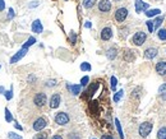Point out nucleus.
I'll list each match as a JSON object with an SVG mask.
<instances>
[{"label": "nucleus", "instance_id": "1", "mask_svg": "<svg viewBox=\"0 0 166 139\" xmlns=\"http://www.w3.org/2000/svg\"><path fill=\"white\" fill-rule=\"evenodd\" d=\"M33 105L38 108H42L46 103H47V96L45 92H37L35 96H33Z\"/></svg>", "mask_w": 166, "mask_h": 139}, {"label": "nucleus", "instance_id": "2", "mask_svg": "<svg viewBox=\"0 0 166 139\" xmlns=\"http://www.w3.org/2000/svg\"><path fill=\"white\" fill-rule=\"evenodd\" d=\"M154 129V124L151 121H144L139 125V128H138V134H139L142 138H146L149 135V133Z\"/></svg>", "mask_w": 166, "mask_h": 139}, {"label": "nucleus", "instance_id": "3", "mask_svg": "<svg viewBox=\"0 0 166 139\" xmlns=\"http://www.w3.org/2000/svg\"><path fill=\"white\" fill-rule=\"evenodd\" d=\"M146 40H147V35H146V32H143V31H138V32H135V33L133 35V37H132V42H133V45H135V46H142V45L146 42Z\"/></svg>", "mask_w": 166, "mask_h": 139}, {"label": "nucleus", "instance_id": "4", "mask_svg": "<svg viewBox=\"0 0 166 139\" xmlns=\"http://www.w3.org/2000/svg\"><path fill=\"white\" fill-rule=\"evenodd\" d=\"M46 127H47V119L44 117V116L37 117L32 124V128H33L35 132H41V130H44Z\"/></svg>", "mask_w": 166, "mask_h": 139}, {"label": "nucleus", "instance_id": "5", "mask_svg": "<svg viewBox=\"0 0 166 139\" xmlns=\"http://www.w3.org/2000/svg\"><path fill=\"white\" fill-rule=\"evenodd\" d=\"M128 9L127 8H124V7H121V8H118L116 10H115V14H114V18H115V21L118 22V23H123L124 21L127 19V17H128Z\"/></svg>", "mask_w": 166, "mask_h": 139}, {"label": "nucleus", "instance_id": "6", "mask_svg": "<svg viewBox=\"0 0 166 139\" xmlns=\"http://www.w3.org/2000/svg\"><path fill=\"white\" fill-rule=\"evenodd\" d=\"M54 120H55V122H56L58 125H60V127H64V125H66L69 122L71 117H69V115L66 113H63V111H61V113H58L56 115H55Z\"/></svg>", "mask_w": 166, "mask_h": 139}, {"label": "nucleus", "instance_id": "7", "mask_svg": "<svg viewBox=\"0 0 166 139\" xmlns=\"http://www.w3.org/2000/svg\"><path fill=\"white\" fill-rule=\"evenodd\" d=\"M27 52H28V49L22 47L19 51H17V52L10 58V64H16V63H18L19 60H22V59L26 56V55H27Z\"/></svg>", "mask_w": 166, "mask_h": 139}, {"label": "nucleus", "instance_id": "8", "mask_svg": "<svg viewBox=\"0 0 166 139\" xmlns=\"http://www.w3.org/2000/svg\"><path fill=\"white\" fill-rule=\"evenodd\" d=\"M60 102H61V96H60V93H54L50 97L49 106H50V108H58L60 106Z\"/></svg>", "mask_w": 166, "mask_h": 139}, {"label": "nucleus", "instance_id": "9", "mask_svg": "<svg viewBox=\"0 0 166 139\" xmlns=\"http://www.w3.org/2000/svg\"><path fill=\"white\" fill-rule=\"evenodd\" d=\"M97 7H99V10L101 13H109L110 10H111V8H113L111 2H110V0H100Z\"/></svg>", "mask_w": 166, "mask_h": 139}, {"label": "nucleus", "instance_id": "10", "mask_svg": "<svg viewBox=\"0 0 166 139\" xmlns=\"http://www.w3.org/2000/svg\"><path fill=\"white\" fill-rule=\"evenodd\" d=\"M111 37H113L111 27H104V28L101 30V33H100V38L102 41H109V40H111Z\"/></svg>", "mask_w": 166, "mask_h": 139}, {"label": "nucleus", "instance_id": "11", "mask_svg": "<svg viewBox=\"0 0 166 139\" xmlns=\"http://www.w3.org/2000/svg\"><path fill=\"white\" fill-rule=\"evenodd\" d=\"M155 69H156V73H157L159 75L165 77V75H166V60H160V61H157Z\"/></svg>", "mask_w": 166, "mask_h": 139}, {"label": "nucleus", "instance_id": "12", "mask_svg": "<svg viewBox=\"0 0 166 139\" xmlns=\"http://www.w3.org/2000/svg\"><path fill=\"white\" fill-rule=\"evenodd\" d=\"M144 58L148 59V60H152V59H155L157 55H159V50L156 47H148L144 50Z\"/></svg>", "mask_w": 166, "mask_h": 139}, {"label": "nucleus", "instance_id": "13", "mask_svg": "<svg viewBox=\"0 0 166 139\" xmlns=\"http://www.w3.org/2000/svg\"><path fill=\"white\" fill-rule=\"evenodd\" d=\"M66 89L73 96H78L82 91V86L81 84H69V83H66Z\"/></svg>", "mask_w": 166, "mask_h": 139}, {"label": "nucleus", "instance_id": "14", "mask_svg": "<svg viewBox=\"0 0 166 139\" xmlns=\"http://www.w3.org/2000/svg\"><path fill=\"white\" fill-rule=\"evenodd\" d=\"M31 30H32V32H35V33H42L44 27H42V23H41V21H40V19H36V21H33V22H32Z\"/></svg>", "mask_w": 166, "mask_h": 139}, {"label": "nucleus", "instance_id": "15", "mask_svg": "<svg viewBox=\"0 0 166 139\" xmlns=\"http://www.w3.org/2000/svg\"><path fill=\"white\" fill-rule=\"evenodd\" d=\"M149 9V5L147 3H143L142 0H135V12L137 13H142Z\"/></svg>", "mask_w": 166, "mask_h": 139}, {"label": "nucleus", "instance_id": "16", "mask_svg": "<svg viewBox=\"0 0 166 139\" xmlns=\"http://www.w3.org/2000/svg\"><path fill=\"white\" fill-rule=\"evenodd\" d=\"M116 56H118V49H116L115 46L109 47V49L106 50V58H107L109 60H114Z\"/></svg>", "mask_w": 166, "mask_h": 139}, {"label": "nucleus", "instance_id": "17", "mask_svg": "<svg viewBox=\"0 0 166 139\" xmlns=\"http://www.w3.org/2000/svg\"><path fill=\"white\" fill-rule=\"evenodd\" d=\"M135 59V54L133 50H125V52H124V60L128 61V63H132L134 61Z\"/></svg>", "mask_w": 166, "mask_h": 139}, {"label": "nucleus", "instance_id": "18", "mask_svg": "<svg viewBox=\"0 0 166 139\" xmlns=\"http://www.w3.org/2000/svg\"><path fill=\"white\" fill-rule=\"evenodd\" d=\"M96 3H97V0H83L82 4H83V8H86V9H92Z\"/></svg>", "mask_w": 166, "mask_h": 139}, {"label": "nucleus", "instance_id": "19", "mask_svg": "<svg viewBox=\"0 0 166 139\" xmlns=\"http://www.w3.org/2000/svg\"><path fill=\"white\" fill-rule=\"evenodd\" d=\"M160 13H161L160 9H147V10L144 12V14H146L148 18H151V17H155V16H160Z\"/></svg>", "mask_w": 166, "mask_h": 139}, {"label": "nucleus", "instance_id": "20", "mask_svg": "<svg viewBox=\"0 0 166 139\" xmlns=\"http://www.w3.org/2000/svg\"><path fill=\"white\" fill-rule=\"evenodd\" d=\"M36 42H37L36 37H32V36H31V37H28V40H27L26 42L23 44V46H22V47H24V49H30V47H31L32 45H35Z\"/></svg>", "mask_w": 166, "mask_h": 139}, {"label": "nucleus", "instance_id": "21", "mask_svg": "<svg viewBox=\"0 0 166 139\" xmlns=\"http://www.w3.org/2000/svg\"><path fill=\"white\" fill-rule=\"evenodd\" d=\"M44 86H45L46 88H54V87L58 86V80H56V79H47V80H45Z\"/></svg>", "mask_w": 166, "mask_h": 139}, {"label": "nucleus", "instance_id": "22", "mask_svg": "<svg viewBox=\"0 0 166 139\" xmlns=\"http://www.w3.org/2000/svg\"><path fill=\"white\" fill-rule=\"evenodd\" d=\"M115 127H116V130H118V134H119L120 139H124V134H123V129H121V125H120L119 119H115Z\"/></svg>", "mask_w": 166, "mask_h": 139}, {"label": "nucleus", "instance_id": "23", "mask_svg": "<svg viewBox=\"0 0 166 139\" xmlns=\"http://www.w3.org/2000/svg\"><path fill=\"white\" fill-rule=\"evenodd\" d=\"M47 138H49V133H47V132H42V130L38 132V133L33 137V139H47Z\"/></svg>", "mask_w": 166, "mask_h": 139}, {"label": "nucleus", "instance_id": "24", "mask_svg": "<svg viewBox=\"0 0 166 139\" xmlns=\"http://www.w3.org/2000/svg\"><path fill=\"white\" fill-rule=\"evenodd\" d=\"M159 94L162 97V100H166V83H164V84L160 86V88H159Z\"/></svg>", "mask_w": 166, "mask_h": 139}, {"label": "nucleus", "instance_id": "25", "mask_svg": "<svg viewBox=\"0 0 166 139\" xmlns=\"http://www.w3.org/2000/svg\"><path fill=\"white\" fill-rule=\"evenodd\" d=\"M157 139H166V127H162L157 132Z\"/></svg>", "mask_w": 166, "mask_h": 139}, {"label": "nucleus", "instance_id": "26", "mask_svg": "<svg viewBox=\"0 0 166 139\" xmlns=\"http://www.w3.org/2000/svg\"><path fill=\"white\" fill-rule=\"evenodd\" d=\"M162 22H164V16H162V17L160 16V17H157V18L154 21V27H155V30H159V28H160V26L162 24Z\"/></svg>", "mask_w": 166, "mask_h": 139}, {"label": "nucleus", "instance_id": "27", "mask_svg": "<svg viewBox=\"0 0 166 139\" xmlns=\"http://www.w3.org/2000/svg\"><path fill=\"white\" fill-rule=\"evenodd\" d=\"M157 37H159L161 41H166V28H159Z\"/></svg>", "mask_w": 166, "mask_h": 139}, {"label": "nucleus", "instance_id": "28", "mask_svg": "<svg viewBox=\"0 0 166 139\" xmlns=\"http://www.w3.org/2000/svg\"><path fill=\"white\" fill-rule=\"evenodd\" d=\"M3 94H4V97H5L8 101H10V100L13 98V86H10V88H9L8 91H4Z\"/></svg>", "mask_w": 166, "mask_h": 139}, {"label": "nucleus", "instance_id": "29", "mask_svg": "<svg viewBox=\"0 0 166 139\" xmlns=\"http://www.w3.org/2000/svg\"><path fill=\"white\" fill-rule=\"evenodd\" d=\"M91 69H92V66H91V64L90 63H82L81 64V70L82 72H91Z\"/></svg>", "mask_w": 166, "mask_h": 139}, {"label": "nucleus", "instance_id": "30", "mask_svg": "<svg viewBox=\"0 0 166 139\" xmlns=\"http://www.w3.org/2000/svg\"><path fill=\"white\" fill-rule=\"evenodd\" d=\"M116 84H118V79L116 77H111L110 78V87H111V91H116Z\"/></svg>", "mask_w": 166, "mask_h": 139}, {"label": "nucleus", "instance_id": "31", "mask_svg": "<svg viewBox=\"0 0 166 139\" xmlns=\"http://www.w3.org/2000/svg\"><path fill=\"white\" fill-rule=\"evenodd\" d=\"M97 87H99V83L97 82H95V83H92V84L88 87V93L92 96L95 92H96V89H97Z\"/></svg>", "mask_w": 166, "mask_h": 139}, {"label": "nucleus", "instance_id": "32", "mask_svg": "<svg viewBox=\"0 0 166 139\" xmlns=\"http://www.w3.org/2000/svg\"><path fill=\"white\" fill-rule=\"evenodd\" d=\"M124 96V91L123 89H120V91H118L115 94H114V102H119L120 100H121V97Z\"/></svg>", "mask_w": 166, "mask_h": 139}, {"label": "nucleus", "instance_id": "33", "mask_svg": "<svg viewBox=\"0 0 166 139\" xmlns=\"http://www.w3.org/2000/svg\"><path fill=\"white\" fill-rule=\"evenodd\" d=\"M4 114H5V120H7V122H12V121H13V116H12V114H10L9 108H7V107H5Z\"/></svg>", "mask_w": 166, "mask_h": 139}, {"label": "nucleus", "instance_id": "34", "mask_svg": "<svg viewBox=\"0 0 166 139\" xmlns=\"http://www.w3.org/2000/svg\"><path fill=\"white\" fill-rule=\"evenodd\" d=\"M27 82H28L30 84H35V83L37 82V77L35 74H30L28 77H27Z\"/></svg>", "mask_w": 166, "mask_h": 139}, {"label": "nucleus", "instance_id": "35", "mask_svg": "<svg viewBox=\"0 0 166 139\" xmlns=\"http://www.w3.org/2000/svg\"><path fill=\"white\" fill-rule=\"evenodd\" d=\"M68 139H81V134L77 132H72L68 134Z\"/></svg>", "mask_w": 166, "mask_h": 139}, {"label": "nucleus", "instance_id": "36", "mask_svg": "<svg viewBox=\"0 0 166 139\" xmlns=\"http://www.w3.org/2000/svg\"><path fill=\"white\" fill-rule=\"evenodd\" d=\"M146 26H147V28H148V32H154L155 31V27H154V21H147L146 22Z\"/></svg>", "mask_w": 166, "mask_h": 139}, {"label": "nucleus", "instance_id": "37", "mask_svg": "<svg viewBox=\"0 0 166 139\" xmlns=\"http://www.w3.org/2000/svg\"><path fill=\"white\" fill-rule=\"evenodd\" d=\"M88 82H90V77H88V75H85V77L81 79V86H82V87H87Z\"/></svg>", "mask_w": 166, "mask_h": 139}, {"label": "nucleus", "instance_id": "38", "mask_svg": "<svg viewBox=\"0 0 166 139\" xmlns=\"http://www.w3.org/2000/svg\"><path fill=\"white\" fill-rule=\"evenodd\" d=\"M16 17V12H14V9L13 8H9V10H8V17H7V19L8 21H10V19H13Z\"/></svg>", "mask_w": 166, "mask_h": 139}, {"label": "nucleus", "instance_id": "39", "mask_svg": "<svg viewBox=\"0 0 166 139\" xmlns=\"http://www.w3.org/2000/svg\"><path fill=\"white\" fill-rule=\"evenodd\" d=\"M69 40H71V44L72 45H76V42H77V35H76V32H71V35H69Z\"/></svg>", "mask_w": 166, "mask_h": 139}, {"label": "nucleus", "instance_id": "40", "mask_svg": "<svg viewBox=\"0 0 166 139\" xmlns=\"http://www.w3.org/2000/svg\"><path fill=\"white\" fill-rule=\"evenodd\" d=\"M8 138H9V139H23L21 135L16 134L14 132H9V133H8Z\"/></svg>", "mask_w": 166, "mask_h": 139}, {"label": "nucleus", "instance_id": "41", "mask_svg": "<svg viewBox=\"0 0 166 139\" xmlns=\"http://www.w3.org/2000/svg\"><path fill=\"white\" fill-rule=\"evenodd\" d=\"M139 92H141V88H135V89L133 91L132 97H134V98H135V97H138V96H139Z\"/></svg>", "mask_w": 166, "mask_h": 139}, {"label": "nucleus", "instance_id": "42", "mask_svg": "<svg viewBox=\"0 0 166 139\" xmlns=\"http://www.w3.org/2000/svg\"><path fill=\"white\" fill-rule=\"evenodd\" d=\"M5 9V2L4 0H0V12H3Z\"/></svg>", "mask_w": 166, "mask_h": 139}, {"label": "nucleus", "instance_id": "43", "mask_svg": "<svg viewBox=\"0 0 166 139\" xmlns=\"http://www.w3.org/2000/svg\"><path fill=\"white\" fill-rule=\"evenodd\" d=\"M40 5V2H33V3H30V8H36V7H38Z\"/></svg>", "mask_w": 166, "mask_h": 139}, {"label": "nucleus", "instance_id": "44", "mask_svg": "<svg viewBox=\"0 0 166 139\" xmlns=\"http://www.w3.org/2000/svg\"><path fill=\"white\" fill-rule=\"evenodd\" d=\"M14 128H16V129H17V130H23V128H22V127H21V125H19V124H18V122H17V121H16V122H14Z\"/></svg>", "mask_w": 166, "mask_h": 139}, {"label": "nucleus", "instance_id": "45", "mask_svg": "<svg viewBox=\"0 0 166 139\" xmlns=\"http://www.w3.org/2000/svg\"><path fill=\"white\" fill-rule=\"evenodd\" d=\"M85 27H86V28H91V27H92V23H91V22H88V21H87V22H86V23H85Z\"/></svg>", "mask_w": 166, "mask_h": 139}, {"label": "nucleus", "instance_id": "46", "mask_svg": "<svg viewBox=\"0 0 166 139\" xmlns=\"http://www.w3.org/2000/svg\"><path fill=\"white\" fill-rule=\"evenodd\" d=\"M51 139H63V137H61L60 134H55V135H54Z\"/></svg>", "mask_w": 166, "mask_h": 139}, {"label": "nucleus", "instance_id": "47", "mask_svg": "<svg viewBox=\"0 0 166 139\" xmlns=\"http://www.w3.org/2000/svg\"><path fill=\"white\" fill-rule=\"evenodd\" d=\"M102 139H114L111 135H102Z\"/></svg>", "mask_w": 166, "mask_h": 139}, {"label": "nucleus", "instance_id": "48", "mask_svg": "<svg viewBox=\"0 0 166 139\" xmlns=\"http://www.w3.org/2000/svg\"><path fill=\"white\" fill-rule=\"evenodd\" d=\"M4 91H5V88H4V87H2V86H0V93L3 94V93H4Z\"/></svg>", "mask_w": 166, "mask_h": 139}, {"label": "nucleus", "instance_id": "49", "mask_svg": "<svg viewBox=\"0 0 166 139\" xmlns=\"http://www.w3.org/2000/svg\"><path fill=\"white\" fill-rule=\"evenodd\" d=\"M114 2H121V0H114Z\"/></svg>", "mask_w": 166, "mask_h": 139}, {"label": "nucleus", "instance_id": "50", "mask_svg": "<svg viewBox=\"0 0 166 139\" xmlns=\"http://www.w3.org/2000/svg\"><path fill=\"white\" fill-rule=\"evenodd\" d=\"M0 69H2V65H0Z\"/></svg>", "mask_w": 166, "mask_h": 139}, {"label": "nucleus", "instance_id": "51", "mask_svg": "<svg viewBox=\"0 0 166 139\" xmlns=\"http://www.w3.org/2000/svg\"><path fill=\"white\" fill-rule=\"evenodd\" d=\"M65 2H68V0H65Z\"/></svg>", "mask_w": 166, "mask_h": 139}]
</instances>
